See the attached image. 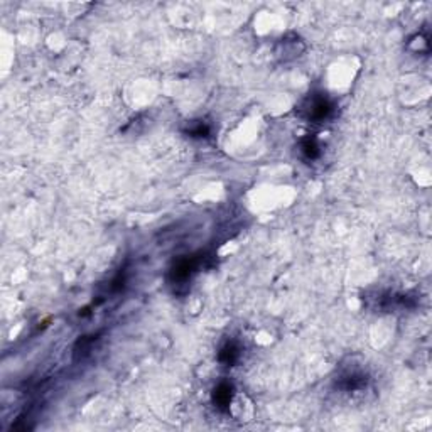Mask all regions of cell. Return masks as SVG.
<instances>
[{
	"label": "cell",
	"mask_w": 432,
	"mask_h": 432,
	"mask_svg": "<svg viewBox=\"0 0 432 432\" xmlns=\"http://www.w3.org/2000/svg\"><path fill=\"white\" fill-rule=\"evenodd\" d=\"M331 112V103L324 98V96H316L311 101V108H309V117L314 118V120H322L326 118Z\"/></svg>",
	"instance_id": "obj_1"
},
{
	"label": "cell",
	"mask_w": 432,
	"mask_h": 432,
	"mask_svg": "<svg viewBox=\"0 0 432 432\" xmlns=\"http://www.w3.org/2000/svg\"><path fill=\"white\" fill-rule=\"evenodd\" d=\"M213 400L214 403L218 405L220 408H225L230 405L231 402V386L228 383H221L216 386L214 390V395H213Z\"/></svg>",
	"instance_id": "obj_2"
},
{
	"label": "cell",
	"mask_w": 432,
	"mask_h": 432,
	"mask_svg": "<svg viewBox=\"0 0 432 432\" xmlns=\"http://www.w3.org/2000/svg\"><path fill=\"white\" fill-rule=\"evenodd\" d=\"M238 358V348L235 344H226L223 350L220 351V360L226 363V365H231V363H235V360Z\"/></svg>",
	"instance_id": "obj_3"
},
{
	"label": "cell",
	"mask_w": 432,
	"mask_h": 432,
	"mask_svg": "<svg viewBox=\"0 0 432 432\" xmlns=\"http://www.w3.org/2000/svg\"><path fill=\"white\" fill-rule=\"evenodd\" d=\"M303 150L306 152L308 157H316L317 156V144L314 139H306L303 142Z\"/></svg>",
	"instance_id": "obj_4"
}]
</instances>
